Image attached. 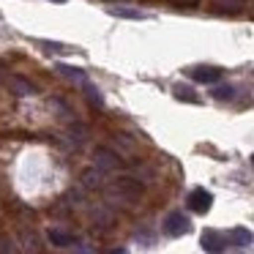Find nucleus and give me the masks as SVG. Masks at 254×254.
<instances>
[{
	"label": "nucleus",
	"instance_id": "4468645a",
	"mask_svg": "<svg viewBox=\"0 0 254 254\" xmlns=\"http://www.w3.org/2000/svg\"><path fill=\"white\" fill-rule=\"evenodd\" d=\"M90 216H93V221L99 227H110L112 224V210L107 208V205H96V208L90 210Z\"/></svg>",
	"mask_w": 254,
	"mask_h": 254
},
{
	"label": "nucleus",
	"instance_id": "9b49d317",
	"mask_svg": "<svg viewBox=\"0 0 254 254\" xmlns=\"http://www.w3.org/2000/svg\"><path fill=\"white\" fill-rule=\"evenodd\" d=\"M104 186V172L99 170V167H90V170L82 172V189H90V191H96V189Z\"/></svg>",
	"mask_w": 254,
	"mask_h": 254
},
{
	"label": "nucleus",
	"instance_id": "412c9836",
	"mask_svg": "<svg viewBox=\"0 0 254 254\" xmlns=\"http://www.w3.org/2000/svg\"><path fill=\"white\" fill-rule=\"evenodd\" d=\"M0 254H17V246L8 235H0Z\"/></svg>",
	"mask_w": 254,
	"mask_h": 254
},
{
	"label": "nucleus",
	"instance_id": "6e6552de",
	"mask_svg": "<svg viewBox=\"0 0 254 254\" xmlns=\"http://www.w3.org/2000/svg\"><path fill=\"white\" fill-rule=\"evenodd\" d=\"M47 241H50L52 246H58V249H68V246H74V243H77V238H74L71 232H66V230L52 227V230L47 232Z\"/></svg>",
	"mask_w": 254,
	"mask_h": 254
},
{
	"label": "nucleus",
	"instance_id": "393cba45",
	"mask_svg": "<svg viewBox=\"0 0 254 254\" xmlns=\"http://www.w3.org/2000/svg\"><path fill=\"white\" fill-rule=\"evenodd\" d=\"M110 254H128L126 249H115V252H110Z\"/></svg>",
	"mask_w": 254,
	"mask_h": 254
},
{
	"label": "nucleus",
	"instance_id": "7ed1b4c3",
	"mask_svg": "<svg viewBox=\"0 0 254 254\" xmlns=\"http://www.w3.org/2000/svg\"><path fill=\"white\" fill-rule=\"evenodd\" d=\"M186 74L199 85H216L221 79V68L219 66H194V68H186Z\"/></svg>",
	"mask_w": 254,
	"mask_h": 254
},
{
	"label": "nucleus",
	"instance_id": "a878e982",
	"mask_svg": "<svg viewBox=\"0 0 254 254\" xmlns=\"http://www.w3.org/2000/svg\"><path fill=\"white\" fill-rule=\"evenodd\" d=\"M52 3H66V0H52Z\"/></svg>",
	"mask_w": 254,
	"mask_h": 254
},
{
	"label": "nucleus",
	"instance_id": "f257e3e1",
	"mask_svg": "<svg viewBox=\"0 0 254 254\" xmlns=\"http://www.w3.org/2000/svg\"><path fill=\"white\" fill-rule=\"evenodd\" d=\"M142 197V183L131 175H121L107 186V199L118 205H134Z\"/></svg>",
	"mask_w": 254,
	"mask_h": 254
},
{
	"label": "nucleus",
	"instance_id": "aec40b11",
	"mask_svg": "<svg viewBox=\"0 0 254 254\" xmlns=\"http://www.w3.org/2000/svg\"><path fill=\"white\" fill-rule=\"evenodd\" d=\"M39 44H41V50L55 52V55H66V52H71L68 47H63V44H52V41H39Z\"/></svg>",
	"mask_w": 254,
	"mask_h": 254
},
{
	"label": "nucleus",
	"instance_id": "2eb2a0df",
	"mask_svg": "<svg viewBox=\"0 0 254 254\" xmlns=\"http://www.w3.org/2000/svg\"><path fill=\"white\" fill-rule=\"evenodd\" d=\"M19 235H22V246L28 249V252H33V254L41 252V241H39V235H36L33 230H22Z\"/></svg>",
	"mask_w": 254,
	"mask_h": 254
},
{
	"label": "nucleus",
	"instance_id": "9d476101",
	"mask_svg": "<svg viewBox=\"0 0 254 254\" xmlns=\"http://www.w3.org/2000/svg\"><path fill=\"white\" fill-rule=\"evenodd\" d=\"M55 71L61 74V77H66V79H71V82H88V74L82 71V68H77V66H68V63H55Z\"/></svg>",
	"mask_w": 254,
	"mask_h": 254
},
{
	"label": "nucleus",
	"instance_id": "39448f33",
	"mask_svg": "<svg viewBox=\"0 0 254 254\" xmlns=\"http://www.w3.org/2000/svg\"><path fill=\"white\" fill-rule=\"evenodd\" d=\"M199 246H202L208 254H224L227 241L221 238V232H216V230H205V232H202V238H199Z\"/></svg>",
	"mask_w": 254,
	"mask_h": 254
},
{
	"label": "nucleus",
	"instance_id": "423d86ee",
	"mask_svg": "<svg viewBox=\"0 0 254 254\" xmlns=\"http://www.w3.org/2000/svg\"><path fill=\"white\" fill-rule=\"evenodd\" d=\"M210 205H213V194L205 189H194L189 194V210H194V213H208Z\"/></svg>",
	"mask_w": 254,
	"mask_h": 254
},
{
	"label": "nucleus",
	"instance_id": "4be33fe9",
	"mask_svg": "<svg viewBox=\"0 0 254 254\" xmlns=\"http://www.w3.org/2000/svg\"><path fill=\"white\" fill-rule=\"evenodd\" d=\"M115 145H118V148H126V153H131V150H134L131 137H126V134H118V137H115Z\"/></svg>",
	"mask_w": 254,
	"mask_h": 254
},
{
	"label": "nucleus",
	"instance_id": "0eeeda50",
	"mask_svg": "<svg viewBox=\"0 0 254 254\" xmlns=\"http://www.w3.org/2000/svg\"><path fill=\"white\" fill-rule=\"evenodd\" d=\"M8 88H11L14 96H33L36 93V85L30 79L19 77V74H8Z\"/></svg>",
	"mask_w": 254,
	"mask_h": 254
},
{
	"label": "nucleus",
	"instance_id": "b1692460",
	"mask_svg": "<svg viewBox=\"0 0 254 254\" xmlns=\"http://www.w3.org/2000/svg\"><path fill=\"white\" fill-rule=\"evenodd\" d=\"M172 3H191V6H194V3H197V0H172Z\"/></svg>",
	"mask_w": 254,
	"mask_h": 254
},
{
	"label": "nucleus",
	"instance_id": "6ab92c4d",
	"mask_svg": "<svg viewBox=\"0 0 254 254\" xmlns=\"http://www.w3.org/2000/svg\"><path fill=\"white\" fill-rule=\"evenodd\" d=\"M68 137H71L74 142H85V139H88V128H85L82 123H71V126H68Z\"/></svg>",
	"mask_w": 254,
	"mask_h": 254
},
{
	"label": "nucleus",
	"instance_id": "f03ea898",
	"mask_svg": "<svg viewBox=\"0 0 254 254\" xmlns=\"http://www.w3.org/2000/svg\"><path fill=\"white\" fill-rule=\"evenodd\" d=\"M191 230V221H189L186 213H170L164 219V235L167 238H181Z\"/></svg>",
	"mask_w": 254,
	"mask_h": 254
},
{
	"label": "nucleus",
	"instance_id": "bb28decb",
	"mask_svg": "<svg viewBox=\"0 0 254 254\" xmlns=\"http://www.w3.org/2000/svg\"><path fill=\"white\" fill-rule=\"evenodd\" d=\"M252 164H254V156H252Z\"/></svg>",
	"mask_w": 254,
	"mask_h": 254
},
{
	"label": "nucleus",
	"instance_id": "a211bd4d",
	"mask_svg": "<svg viewBox=\"0 0 254 254\" xmlns=\"http://www.w3.org/2000/svg\"><path fill=\"white\" fill-rule=\"evenodd\" d=\"M82 90H85V96H88L96 107H104V99H101V93L93 88V82H90V79H88V82H82Z\"/></svg>",
	"mask_w": 254,
	"mask_h": 254
},
{
	"label": "nucleus",
	"instance_id": "5701e85b",
	"mask_svg": "<svg viewBox=\"0 0 254 254\" xmlns=\"http://www.w3.org/2000/svg\"><path fill=\"white\" fill-rule=\"evenodd\" d=\"M3 82H8V74H6V68H3V63H0V85Z\"/></svg>",
	"mask_w": 254,
	"mask_h": 254
},
{
	"label": "nucleus",
	"instance_id": "1a4fd4ad",
	"mask_svg": "<svg viewBox=\"0 0 254 254\" xmlns=\"http://www.w3.org/2000/svg\"><path fill=\"white\" fill-rule=\"evenodd\" d=\"M210 8L219 14H241L246 8V0H210Z\"/></svg>",
	"mask_w": 254,
	"mask_h": 254
},
{
	"label": "nucleus",
	"instance_id": "f8f14e48",
	"mask_svg": "<svg viewBox=\"0 0 254 254\" xmlns=\"http://www.w3.org/2000/svg\"><path fill=\"white\" fill-rule=\"evenodd\" d=\"M112 17H123V19H148V14L139 8H128V6H110Z\"/></svg>",
	"mask_w": 254,
	"mask_h": 254
},
{
	"label": "nucleus",
	"instance_id": "dca6fc26",
	"mask_svg": "<svg viewBox=\"0 0 254 254\" xmlns=\"http://www.w3.org/2000/svg\"><path fill=\"white\" fill-rule=\"evenodd\" d=\"M172 93H175V99H181V101H191V104H197V101H199L197 90L186 88V85H172Z\"/></svg>",
	"mask_w": 254,
	"mask_h": 254
},
{
	"label": "nucleus",
	"instance_id": "f3484780",
	"mask_svg": "<svg viewBox=\"0 0 254 254\" xmlns=\"http://www.w3.org/2000/svg\"><path fill=\"white\" fill-rule=\"evenodd\" d=\"M210 96L219 101H230L232 96H235V88L232 85H210Z\"/></svg>",
	"mask_w": 254,
	"mask_h": 254
},
{
	"label": "nucleus",
	"instance_id": "20e7f679",
	"mask_svg": "<svg viewBox=\"0 0 254 254\" xmlns=\"http://www.w3.org/2000/svg\"><path fill=\"white\" fill-rule=\"evenodd\" d=\"M93 164L99 167L101 172H115L118 167H121V156H118V150L96 148V153H93Z\"/></svg>",
	"mask_w": 254,
	"mask_h": 254
},
{
	"label": "nucleus",
	"instance_id": "ddd939ff",
	"mask_svg": "<svg viewBox=\"0 0 254 254\" xmlns=\"http://www.w3.org/2000/svg\"><path fill=\"white\" fill-rule=\"evenodd\" d=\"M230 241L235 243V246H252V243H254V232L246 230V227H235V230L230 232Z\"/></svg>",
	"mask_w": 254,
	"mask_h": 254
}]
</instances>
